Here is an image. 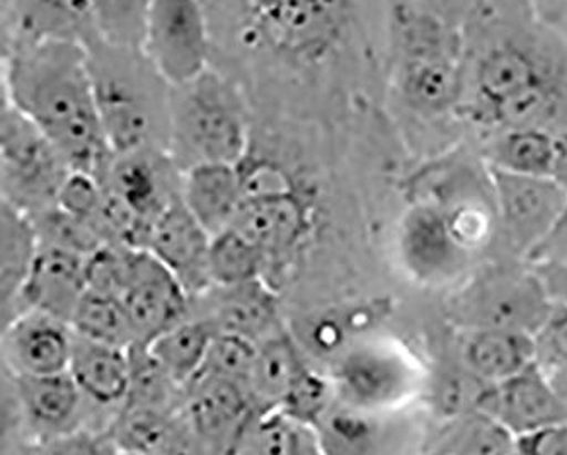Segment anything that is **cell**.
I'll return each mask as SVG.
<instances>
[{
	"label": "cell",
	"instance_id": "obj_1",
	"mask_svg": "<svg viewBox=\"0 0 567 455\" xmlns=\"http://www.w3.org/2000/svg\"><path fill=\"white\" fill-rule=\"evenodd\" d=\"M214 65L246 87L319 90L385 65V0H203Z\"/></svg>",
	"mask_w": 567,
	"mask_h": 455
},
{
	"label": "cell",
	"instance_id": "obj_2",
	"mask_svg": "<svg viewBox=\"0 0 567 455\" xmlns=\"http://www.w3.org/2000/svg\"><path fill=\"white\" fill-rule=\"evenodd\" d=\"M464 82L477 122L544 126L567 97V37L519 0H487L465 28Z\"/></svg>",
	"mask_w": 567,
	"mask_h": 455
},
{
	"label": "cell",
	"instance_id": "obj_3",
	"mask_svg": "<svg viewBox=\"0 0 567 455\" xmlns=\"http://www.w3.org/2000/svg\"><path fill=\"white\" fill-rule=\"evenodd\" d=\"M2 100L30 118L72 169L101 179L113 152L97 112L85 46L43 41L2 52Z\"/></svg>",
	"mask_w": 567,
	"mask_h": 455
},
{
	"label": "cell",
	"instance_id": "obj_4",
	"mask_svg": "<svg viewBox=\"0 0 567 455\" xmlns=\"http://www.w3.org/2000/svg\"><path fill=\"white\" fill-rule=\"evenodd\" d=\"M85 50L111 152L167 151L173 85L137 46L113 45L97 38Z\"/></svg>",
	"mask_w": 567,
	"mask_h": 455
},
{
	"label": "cell",
	"instance_id": "obj_5",
	"mask_svg": "<svg viewBox=\"0 0 567 455\" xmlns=\"http://www.w3.org/2000/svg\"><path fill=\"white\" fill-rule=\"evenodd\" d=\"M251 138L249 96L237 79L212 65L173 85L169 156L181 173L199 164H240Z\"/></svg>",
	"mask_w": 567,
	"mask_h": 455
},
{
	"label": "cell",
	"instance_id": "obj_6",
	"mask_svg": "<svg viewBox=\"0 0 567 455\" xmlns=\"http://www.w3.org/2000/svg\"><path fill=\"white\" fill-rule=\"evenodd\" d=\"M72 166L47 135L2 100L0 112V192L2 200L38 214L59 200Z\"/></svg>",
	"mask_w": 567,
	"mask_h": 455
},
{
	"label": "cell",
	"instance_id": "obj_7",
	"mask_svg": "<svg viewBox=\"0 0 567 455\" xmlns=\"http://www.w3.org/2000/svg\"><path fill=\"white\" fill-rule=\"evenodd\" d=\"M142 52L171 85L214 65V37L203 0H152Z\"/></svg>",
	"mask_w": 567,
	"mask_h": 455
},
{
	"label": "cell",
	"instance_id": "obj_8",
	"mask_svg": "<svg viewBox=\"0 0 567 455\" xmlns=\"http://www.w3.org/2000/svg\"><path fill=\"white\" fill-rule=\"evenodd\" d=\"M137 343L154 338L188 318L192 297L147 248L122 245L118 289Z\"/></svg>",
	"mask_w": 567,
	"mask_h": 455
},
{
	"label": "cell",
	"instance_id": "obj_9",
	"mask_svg": "<svg viewBox=\"0 0 567 455\" xmlns=\"http://www.w3.org/2000/svg\"><path fill=\"white\" fill-rule=\"evenodd\" d=\"M497 219L513 245L530 252L556 226L567 205V186L554 178L491 166Z\"/></svg>",
	"mask_w": 567,
	"mask_h": 455
},
{
	"label": "cell",
	"instance_id": "obj_10",
	"mask_svg": "<svg viewBox=\"0 0 567 455\" xmlns=\"http://www.w3.org/2000/svg\"><path fill=\"white\" fill-rule=\"evenodd\" d=\"M249 389L210 375H196L185 387L183 415L199 447L234 452L256 411Z\"/></svg>",
	"mask_w": 567,
	"mask_h": 455
},
{
	"label": "cell",
	"instance_id": "obj_11",
	"mask_svg": "<svg viewBox=\"0 0 567 455\" xmlns=\"http://www.w3.org/2000/svg\"><path fill=\"white\" fill-rule=\"evenodd\" d=\"M101 182L130 205L152 229L158 215L174 201L181 200L183 173L169 152L142 148L113 154Z\"/></svg>",
	"mask_w": 567,
	"mask_h": 455
},
{
	"label": "cell",
	"instance_id": "obj_12",
	"mask_svg": "<svg viewBox=\"0 0 567 455\" xmlns=\"http://www.w3.org/2000/svg\"><path fill=\"white\" fill-rule=\"evenodd\" d=\"M550 293L542 278L532 275H494L465 300L472 327L502 328L537 334L553 314Z\"/></svg>",
	"mask_w": 567,
	"mask_h": 455
},
{
	"label": "cell",
	"instance_id": "obj_13",
	"mask_svg": "<svg viewBox=\"0 0 567 455\" xmlns=\"http://www.w3.org/2000/svg\"><path fill=\"white\" fill-rule=\"evenodd\" d=\"M97 38L91 0H12L0 11L2 52L43 41L87 46Z\"/></svg>",
	"mask_w": 567,
	"mask_h": 455
},
{
	"label": "cell",
	"instance_id": "obj_14",
	"mask_svg": "<svg viewBox=\"0 0 567 455\" xmlns=\"http://www.w3.org/2000/svg\"><path fill=\"white\" fill-rule=\"evenodd\" d=\"M477 406L512 430L515 437L567 423V401L537 362L481 393Z\"/></svg>",
	"mask_w": 567,
	"mask_h": 455
},
{
	"label": "cell",
	"instance_id": "obj_15",
	"mask_svg": "<svg viewBox=\"0 0 567 455\" xmlns=\"http://www.w3.org/2000/svg\"><path fill=\"white\" fill-rule=\"evenodd\" d=\"M210 245L208 230L195 219L183 200H177L152 224L145 248L195 299L214 287L210 278Z\"/></svg>",
	"mask_w": 567,
	"mask_h": 455
},
{
	"label": "cell",
	"instance_id": "obj_16",
	"mask_svg": "<svg viewBox=\"0 0 567 455\" xmlns=\"http://www.w3.org/2000/svg\"><path fill=\"white\" fill-rule=\"evenodd\" d=\"M74 330L69 322L27 311L2 328V355L11 375H50L69 371Z\"/></svg>",
	"mask_w": 567,
	"mask_h": 455
},
{
	"label": "cell",
	"instance_id": "obj_17",
	"mask_svg": "<svg viewBox=\"0 0 567 455\" xmlns=\"http://www.w3.org/2000/svg\"><path fill=\"white\" fill-rule=\"evenodd\" d=\"M87 289L85 256L56 246L41 245L12 319L22 312L40 311L71 324L75 309Z\"/></svg>",
	"mask_w": 567,
	"mask_h": 455
},
{
	"label": "cell",
	"instance_id": "obj_18",
	"mask_svg": "<svg viewBox=\"0 0 567 455\" xmlns=\"http://www.w3.org/2000/svg\"><path fill=\"white\" fill-rule=\"evenodd\" d=\"M192 300L198 302V309L189 314L205 319L215 331L240 334L256 343L277 333V293L262 278L239 286H214Z\"/></svg>",
	"mask_w": 567,
	"mask_h": 455
},
{
	"label": "cell",
	"instance_id": "obj_19",
	"mask_svg": "<svg viewBox=\"0 0 567 455\" xmlns=\"http://www.w3.org/2000/svg\"><path fill=\"white\" fill-rule=\"evenodd\" d=\"M465 31L414 0H385V60L464 59Z\"/></svg>",
	"mask_w": 567,
	"mask_h": 455
},
{
	"label": "cell",
	"instance_id": "obj_20",
	"mask_svg": "<svg viewBox=\"0 0 567 455\" xmlns=\"http://www.w3.org/2000/svg\"><path fill=\"white\" fill-rule=\"evenodd\" d=\"M19 413L34 430L38 444L79 430L85 397L66 372L50 375H11Z\"/></svg>",
	"mask_w": 567,
	"mask_h": 455
},
{
	"label": "cell",
	"instance_id": "obj_21",
	"mask_svg": "<svg viewBox=\"0 0 567 455\" xmlns=\"http://www.w3.org/2000/svg\"><path fill=\"white\" fill-rule=\"evenodd\" d=\"M398 100L421 115H443L464 100V59H388Z\"/></svg>",
	"mask_w": 567,
	"mask_h": 455
},
{
	"label": "cell",
	"instance_id": "obj_22",
	"mask_svg": "<svg viewBox=\"0 0 567 455\" xmlns=\"http://www.w3.org/2000/svg\"><path fill=\"white\" fill-rule=\"evenodd\" d=\"M306 224L302 201L288 189H271L246 195L233 229L269 259L291 251L300 241Z\"/></svg>",
	"mask_w": 567,
	"mask_h": 455
},
{
	"label": "cell",
	"instance_id": "obj_23",
	"mask_svg": "<svg viewBox=\"0 0 567 455\" xmlns=\"http://www.w3.org/2000/svg\"><path fill=\"white\" fill-rule=\"evenodd\" d=\"M116 452L174 454L198 448L181 410L125 401L106 425Z\"/></svg>",
	"mask_w": 567,
	"mask_h": 455
},
{
	"label": "cell",
	"instance_id": "obj_24",
	"mask_svg": "<svg viewBox=\"0 0 567 455\" xmlns=\"http://www.w3.org/2000/svg\"><path fill=\"white\" fill-rule=\"evenodd\" d=\"M244 198L240 164H199L183 173L181 200L212 237L233 227Z\"/></svg>",
	"mask_w": 567,
	"mask_h": 455
},
{
	"label": "cell",
	"instance_id": "obj_25",
	"mask_svg": "<svg viewBox=\"0 0 567 455\" xmlns=\"http://www.w3.org/2000/svg\"><path fill=\"white\" fill-rule=\"evenodd\" d=\"M69 374L74 378L85 401L118 411L130 393V349L89 340L74 331Z\"/></svg>",
	"mask_w": 567,
	"mask_h": 455
},
{
	"label": "cell",
	"instance_id": "obj_26",
	"mask_svg": "<svg viewBox=\"0 0 567 455\" xmlns=\"http://www.w3.org/2000/svg\"><path fill=\"white\" fill-rule=\"evenodd\" d=\"M465 251L440 208L424 205L405 217L401 232L402 259L417 278L446 277L461 263Z\"/></svg>",
	"mask_w": 567,
	"mask_h": 455
},
{
	"label": "cell",
	"instance_id": "obj_27",
	"mask_svg": "<svg viewBox=\"0 0 567 455\" xmlns=\"http://www.w3.org/2000/svg\"><path fill=\"white\" fill-rule=\"evenodd\" d=\"M40 236L31 215L0 200V300L2 327L12 321L22 287L40 251Z\"/></svg>",
	"mask_w": 567,
	"mask_h": 455
},
{
	"label": "cell",
	"instance_id": "obj_28",
	"mask_svg": "<svg viewBox=\"0 0 567 455\" xmlns=\"http://www.w3.org/2000/svg\"><path fill=\"white\" fill-rule=\"evenodd\" d=\"M234 452L243 454H317L321 433L313 423L297 418L280 406L256 407Z\"/></svg>",
	"mask_w": 567,
	"mask_h": 455
},
{
	"label": "cell",
	"instance_id": "obj_29",
	"mask_svg": "<svg viewBox=\"0 0 567 455\" xmlns=\"http://www.w3.org/2000/svg\"><path fill=\"white\" fill-rule=\"evenodd\" d=\"M566 141L544 126L503 130L491 145V166L522 175L559 178Z\"/></svg>",
	"mask_w": 567,
	"mask_h": 455
},
{
	"label": "cell",
	"instance_id": "obj_30",
	"mask_svg": "<svg viewBox=\"0 0 567 455\" xmlns=\"http://www.w3.org/2000/svg\"><path fill=\"white\" fill-rule=\"evenodd\" d=\"M468 371L496 384L535 362V337L502 328H480L464 349Z\"/></svg>",
	"mask_w": 567,
	"mask_h": 455
},
{
	"label": "cell",
	"instance_id": "obj_31",
	"mask_svg": "<svg viewBox=\"0 0 567 455\" xmlns=\"http://www.w3.org/2000/svg\"><path fill=\"white\" fill-rule=\"evenodd\" d=\"M309 374L293 341L285 333L269 334L258 343L249 393L258 407L281 406L299 382Z\"/></svg>",
	"mask_w": 567,
	"mask_h": 455
},
{
	"label": "cell",
	"instance_id": "obj_32",
	"mask_svg": "<svg viewBox=\"0 0 567 455\" xmlns=\"http://www.w3.org/2000/svg\"><path fill=\"white\" fill-rule=\"evenodd\" d=\"M215 333L217 331L205 319L189 314L154 338L147 349L174 382L186 387L202 371Z\"/></svg>",
	"mask_w": 567,
	"mask_h": 455
},
{
	"label": "cell",
	"instance_id": "obj_33",
	"mask_svg": "<svg viewBox=\"0 0 567 455\" xmlns=\"http://www.w3.org/2000/svg\"><path fill=\"white\" fill-rule=\"evenodd\" d=\"M408 384L404 363L383 353H358L343 369V387L357 403L385 404L398 400Z\"/></svg>",
	"mask_w": 567,
	"mask_h": 455
},
{
	"label": "cell",
	"instance_id": "obj_34",
	"mask_svg": "<svg viewBox=\"0 0 567 455\" xmlns=\"http://www.w3.org/2000/svg\"><path fill=\"white\" fill-rule=\"evenodd\" d=\"M72 330L89 340L130 349L137 337L130 324L128 316L116 297L87 289L75 309Z\"/></svg>",
	"mask_w": 567,
	"mask_h": 455
},
{
	"label": "cell",
	"instance_id": "obj_35",
	"mask_svg": "<svg viewBox=\"0 0 567 455\" xmlns=\"http://www.w3.org/2000/svg\"><path fill=\"white\" fill-rule=\"evenodd\" d=\"M266 263V256L233 227L212 237L210 278L214 286L230 287L258 280L265 273Z\"/></svg>",
	"mask_w": 567,
	"mask_h": 455
},
{
	"label": "cell",
	"instance_id": "obj_36",
	"mask_svg": "<svg viewBox=\"0 0 567 455\" xmlns=\"http://www.w3.org/2000/svg\"><path fill=\"white\" fill-rule=\"evenodd\" d=\"M31 219L37 227L41 245L56 246L66 251L78 252L85 258L106 245L93 224L65 210L60 205H53L47 210L31 215Z\"/></svg>",
	"mask_w": 567,
	"mask_h": 455
},
{
	"label": "cell",
	"instance_id": "obj_37",
	"mask_svg": "<svg viewBox=\"0 0 567 455\" xmlns=\"http://www.w3.org/2000/svg\"><path fill=\"white\" fill-rule=\"evenodd\" d=\"M152 0H91L100 40L141 49Z\"/></svg>",
	"mask_w": 567,
	"mask_h": 455
},
{
	"label": "cell",
	"instance_id": "obj_38",
	"mask_svg": "<svg viewBox=\"0 0 567 455\" xmlns=\"http://www.w3.org/2000/svg\"><path fill=\"white\" fill-rule=\"evenodd\" d=\"M512 451H516L515 433L481 407L449 433V441L442 448L452 454H506Z\"/></svg>",
	"mask_w": 567,
	"mask_h": 455
},
{
	"label": "cell",
	"instance_id": "obj_39",
	"mask_svg": "<svg viewBox=\"0 0 567 455\" xmlns=\"http://www.w3.org/2000/svg\"><path fill=\"white\" fill-rule=\"evenodd\" d=\"M258 343L240 334L217 331L198 375L225 379L249 387L255 369Z\"/></svg>",
	"mask_w": 567,
	"mask_h": 455
},
{
	"label": "cell",
	"instance_id": "obj_40",
	"mask_svg": "<svg viewBox=\"0 0 567 455\" xmlns=\"http://www.w3.org/2000/svg\"><path fill=\"white\" fill-rule=\"evenodd\" d=\"M103 193L104 185L97 176L72 169L63 182L56 205L91 223L103 200Z\"/></svg>",
	"mask_w": 567,
	"mask_h": 455
},
{
	"label": "cell",
	"instance_id": "obj_41",
	"mask_svg": "<svg viewBox=\"0 0 567 455\" xmlns=\"http://www.w3.org/2000/svg\"><path fill=\"white\" fill-rule=\"evenodd\" d=\"M329 387L324 379L309 374L299 382V385L291 391L290 396L285 400L280 407L306 422L316 425L317 418L324 413L328 406Z\"/></svg>",
	"mask_w": 567,
	"mask_h": 455
},
{
	"label": "cell",
	"instance_id": "obj_42",
	"mask_svg": "<svg viewBox=\"0 0 567 455\" xmlns=\"http://www.w3.org/2000/svg\"><path fill=\"white\" fill-rule=\"evenodd\" d=\"M516 452L525 454H567V423L547 426L516 437Z\"/></svg>",
	"mask_w": 567,
	"mask_h": 455
},
{
	"label": "cell",
	"instance_id": "obj_43",
	"mask_svg": "<svg viewBox=\"0 0 567 455\" xmlns=\"http://www.w3.org/2000/svg\"><path fill=\"white\" fill-rule=\"evenodd\" d=\"M528 259L534 261L535 267L542 265L559 263L567 259V205L557 219L556 226L544 237L540 245L535 246L528 252Z\"/></svg>",
	"mask_w": 567,
	"mask_h": 455
},
{
	"label": "cell",
	"instance_id": "obj_44",
	"mask_svg": "<svg viewBox=\"0 0 567 455\" xmlns=\"http://www.w3.org/2000/svg\"><path fill=\"white\" fill-rule=\"evenodd\" d=\"M414 2L439 15L452 27L464 31L481 8L480 0H414Z\"/></svg>",
	"mask_w": 567,
	"mask_h": 455
},
{
	"label": "cell",
	"instance_id": "obj_45",
	"mask_svg": "<svg viewBox=\"0 0 567 455\" xmlns=\"http://www.w3.org/2000/svg\"><path fill=\"white\" fill-rule=\"evenodd\" d=\"M538 19L567 37V0H519Z\"/></svg>",
	"mask_w": 567,
	"mask_h": 455
},
{
	"label": "cell",
	"instance_id": "obj_46",
	"mask_svg": "<svg viewBox=\"0 0 567 455\" xmlns=\"http://www.w3.org/2000/svg\"><path fill=\"white\" fill-rule=\"evenodd\" d=\"M537 273L550 296L567 302V259L559 263L542 265L537 267Z\"/></svg>",
	"mask_w": 567,
	"mask_h": 455
},
{
	"label": "cell",
	"instance_id": "obj_47",
	"mask_svg": "<svg viewBox=\"0 0 567 455\" xmlns=\"http://www.w3.org/2000/svg\"><path fill=\"white\" fill-rule=\"evenodd\" d=\"M554 381H559V384H554L557 387V391H559L560 394H563L564 400L567 401V371L564 372V374L557 375V378L553 379Z\"/></svg>",
	"mask_w": 567,
	"mask_h": 455
},
{
	"label": "cell",
	"instance_id": "obj_48",
	"mask_svg": "<svg viewBox=\"0 0 567 455\" xmlns=\"http://www.w3.org/2000/svg\"><path fill=\"white\" fill-rule=\"evenodd\" d=\"M12 0H0V11H4L11 6Z\"/></svg>",
	"mask_w": 567,
	"mask_h": 455
},
{
	"label": "cell",
	"instance_id": "obj_49",
	"mask_svg": "<svg viewBox=\"0 0 567 455\" xmlns=\"http://www.w3.org/2000/svg\"><path fill=\"white\" fill-rule=\"evenodd\" d=\"M480 2H481V6H484V4H486L487 0H480Z\"/></svg>",
	"mask_w": 567,
	"mask_h": 455
}]
</instances>
